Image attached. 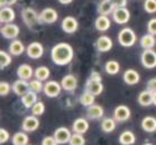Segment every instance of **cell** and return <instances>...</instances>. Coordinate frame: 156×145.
<instances>
[{
  "label": "cell",
  "instance_id": "obj_39",
  "mask_svg": "<svg viewBox=\"0 0 156 145\" xmlns=\"http://www.w3.org/2000/svg\"><path fill=\"white\" fill-rule=\"evenodd\" d=\"M70 145H85L84 137L82 136V134L74 133V134L71 136V140H70Z\"/></svg>",
  "mask_w": 156,
  "mask_h": 145
},
{
  "label": "cell",
  "instance_id": "obj_2",
  "mask_svg": "<svg viewBox=\"0 0 156 145\" xmlns=\"http://www.w3.org/2000/svg\"><path fill=\"white\" fill-rule=\"evenodd\" d=\"M136 34L131 28H124L121 29L118 34V41L121 46L124 47H131L136 43Z\"/></svg>",
  "mask_w": 156,
  "mask_h": 145
},
{
  "label": "cell",
  "instance_id": "obj_12",
  "mask_svg": "<svg viewBox=\"0 0 156 145\" xmlns=\"http://www.w3.org/2000/svg\"><path fill=\"white\" fill-rule=\"evenodd\" d=\"M1 35L6 39H15L19 35V27L15 24H5L1 27Z\"/></svg>",
  "mask_w": 156,
  "mask_h": 145
},
{
  "label": "cell",
  "instance_id": "obj_18",
  "mask_svg": "<svg viewBox=\"0 0 156 145\" xmlns=\"http://www.w3.org/2000/svg\"><path fill=\"white\" fill-rule=\"evenodd\" d=\"M122 78H124V81L127 85H136L140 81V76H139L138 71H135V69H127L124 73Z\"/></svg>",
  "mask_w": 156,
  "mask_h": 145
},
{
  "label": "cell",
  "instance_id": "obj_37",
  "mask_svg": "<svg viewBox=\"0 0 156 145\" xmlns=\"http://www.w3.org/2000/svg\"><path fill=\"white\" fill-rule=\"evenodd\" d=\"M29 91H32L34 93H39L44 91V85H43V81H38V79H33L29 81Z\"/></svg>",
  "mask_w": 156,
  "mask_h": 145
},
{
  "label": "cell",
  "instance_id": "obj_14",
  "mask_svg": "<svg viewBox=\"0 0 156 145\" xmlns=\"http://www.w3.org/2000/svg\"><path fill=\"white\" fill-rule=\"evenodd\" d=\"M39 127V120L35 115H30L24 118L21 128L25 132H34Z\"/></svg>",
  "mask_w": 156,
  "mask_h": 145
},
{
  "label": "cell",
  "instance_id": "obj_22",
  "mask_svg": "<svg viewBox=\"0 0 156 145\" xmlns=\"http://www.w3.org/2000/svg\"><path fill=\"white\" fill-rule=\"evenodd\" d=\"M15 20V11L10 7H1L0 21L1 24H11Z\"/></svg>",
  "mask_w": 156,
  "mask_h": 145
},
{
  "label": "cell",
  "instance_id": "obj_34",
  "mask_svg": "<svg viewBox=\"0 0 156 145\" xmlns=\"http://www.w3.org/2000/svg\"><path fill=\"white\" fill-rule=\"evenodd\" d=\"M105 71L109 75H116L120 71V65L116 60H109L105 65Z\"/></svg>",
  "mask_w": 156,
  "mask_h": 145
},
{
  "label": "cell",
  "instance_id": "obj_38",
  "mask_svg": "<svg viewBox=\"0 0 156 145\" xmlns=\"http://www.w3.org/2000/svg\"><path fill=\"white\" fill-rule=\"evenodd\" d=\"M44 112H45V105H44L43 102H37L32 107V113L35 116H41V115L44 114Z\"/></svg>",
  "mask_w": 156,
  "mask_h": 145
},
{
  "label": "cell",
  "instance_id": "obj_45",
  "mask_svg": "<svg viewBox=\"0 0 156 145\" xmlns=\"http://www.w3.org/2000/svg\"><path fill=\"white\" fill-rule=\"evenodd\" d=\"M147 89L151 91L152 93L156 92V77L152 78V79H149V81H147Z\"/></svg>",
  "mask_w": 156,
  "mask_h": 145
},
{
  "label": "cell",
  "instance_id": "obj_10",
  "mask_svg": "<svg viewBox=\"0 0 156 145\" xmlns=\"http://www.w3.org/2000/svg\"><path fill=\"white\" fill-rule=\"evenodd\" d=\"M53 136L55 137L58 144H66V143H70L72 134L69 128L62 126V127H58L55 130Z\"/></svg>",
  "mask_w": 156,
  "mask_h": 145
},
{
  "label": "cell",
  "instance_id": "obj_47",
  "mask_svg": "<svg viewBox=\"0 0 156 145\" xmlns=\"http://www.w3.org/2000/svg\"><path fill=\"white\" fill-rule=\"evenodd\" d=\"M89 79H92V81H102V78L100 76L99 73H97V71H92L91 75H90V78Z\"/></svg>",
  "mask_w": 156,
  "mask_h": 145
},
{
  "label": "cell",
  "instance_id": "obj_1",
  "mask_svg": "<svg viewBox=\"0 0 156 145\" xmlns=\"http://www.w3.org/2000/svg\"><path fill=\"white\" fill-rule=\"evenodd\" d=\"M74 57V50L68 43H60L55 45L51 51V58L54 64L58 66H65L70 64Z\"/></svg>",
  "mask_w": 156,
  "mask_h": 145
},
{
  "label": "cell",
  "instance_id": "obj_41",
  "mask_svg": "<svg viewBox=\"0 0 156 145\" xmlns=\"http://www.w3.org/2000/svg\"><path fill=\"white\" fill-rule=\"evenodd\" d=\"M10 89H11V87L7 81H2L0 83V95L2 96V97H4V96H7L8 94H9V92H10Z\"/></svg>",
  "mask_w": 156,
  "mask_h": 145
},
{
  "label": "cell",
  "instance_id": "obj_4",
  "mask_svg": "<svg viewBox=\"0 0 156 145\" xmlns=\"http://www.w3.org/2000/svg\"><path fill=\"white\" fill-rule=\"evenodd\" d=\"M112 18L115 22H117L118 25H124L127 24L130 19V12L126 7H119L116 8L112 12Z\"/></svg>",
  "mask_w": 156,
  "mask_h": 145
},
{
  "label": "cell",
  "instance_id": "obj_20",
  "mask_svg": "<svg viewBox=\"0 0 156 145\" xmlns=\"http://www.w3.org/2000/svg\"><path fill=\"white\" fill-rule=\"evenodd\" d=\"M115 9L116 7H115L112 0H101L98 6V12L102 16H108V15L112 14Z\"/></svg>",
  "mask_w": 156,
  "mask_h": 145
},
{
  "label": "cell",
  "instance_id": "obj_46",
  "mask_svg": "<svg viewBox=\"0 0 156 145\" xmlns=\"http://www.w3.org/2000/svg\"><path fill=\"white\" fill-rule=\"evenodd\" d=\"M115 7L119 8V7H126L127 5V0H112Z\"/></svg>",
  "mask_w": 156,
  "mask_h": 145
},
{
  "label": "cell",
  "instance_id": "obj_21",
  "mask_svg": "<svg viewBox=\"0 0 156 145\" xmlns=\"http://www.w3.org/2000/svg\"><path fill=\"white\" fill-rule=\"evenodd\" d=\"M137 101H138V104L140 106H149V105L154 104V93L146 89L144 92L139 93Z\"/></svg>",
  "mask_w": 156,
  "mask_h": 145
},
{
  "label": "cell",
  "instance_id": "obj_7",
  "mask_svg": "<svg viewBox=\"0 0 156 145\" xmlns=\"http://www.w3.org/2000/svg\"><path fill=\"white\" fill-rule=\"evenodd\" d=\"M26 53L27 56L32 59H39L44 54V47L38 41H34V43L29 44L27 48H26Z\"/></svg>",
  "mask_w": 156,
  "mask_h": 145
},
{
  "label": "cell",
  "instance_id": "obj_40",
  "mask_svg": "<svg viewBox=\"0 0 156 145\" xmlns=\"http://www.w3.org/2000/svg\"><path fill=\"white\" fill-rule=\"evenodd\" d=\"M144 9L148 14H155L156 12V0H145L144 2Z\"/></svg>",
  "mask_w": 156,
  "mask_h": 145
},
{
  "label": "cell",
  "instance_id": "obj_51",
  "mask_svg": "<svg viewBox=\"0 0 156 145\" xmlns=\"http://www.w3.org/2000/svg\"><path fill=\"white\" fill-rule=\"evenodd\" d=\"M144 145H153V144H151V143H145Z\"/></svg>",
  "mask_w": 156,
  "mask_h": 145
},
{
  "label": "cell",
  "instance_id": "obj_28",
  "mask_svg": "<svg viewBox=\"0 0 156 145\" xmlns=\"http://www.w3.org/2000/svg\"><path fill=\"white\" fill-rule=\"evenodd\" d=\"M94 25H96L97 30H99V31H106V30H108L110 28L111 22H110V19L108 18V16L100 15L99 17L96 19V24Z\"/></svg>",
  "mask_w": 156,
  "mask_h": 145
},
{
  "label": "cell",
  "instance_id": "obj_24",
  "mask_svg": "<svg viewBox=\"0 0 156 145\" xmlns=\"http://www.w3.org/2000/svg\"><path fill=\"white\" fill-rule=\"evenodd\" d=\"M72 128H73V131H74L75 133H78V134H84L85 132H88V130H89L88 120H85V118H82V117L76 118V120L73 122Z\"/></svg>",
  "mask_w": 156,
  "mask_h": 145
},
{
  "label": "cell",
  "instance_id": "obj_48",
  "mask_svg": "<svg viewBox=\"0 0 156 145\" xmlns=\"http://www.w3.org/2000/svg\"><path fill=\"white\" fill-rule=\"evenodd\" d=\"M17 2V0H1V7H9Z\"/></svg>",
  "mask_w": 156,
  "mask_h": 145
},
{
  "label": "cell",
  "instance_id": "obj_11",
  "mask_svg": "<svg viewBox=\"0 0 156 145\" xmlns=\"http://www.w3.org/2000/svg\"><path fill=\"white\" fill-rule=\"evenodd\" d=\"M61 85L62 88L66 92H74L78 87V78L72 74L65 75L61 81Z\"/></svg>",
  "mask_w": 156,
  "mask_h": 145
},
{
  "label": "cell",
  "instance_id": "obj_8",
  "mask_svg": "<svg viewBox=\"0 0 156 145\" xmlns=\"http://www.w3.org/2000/svg\"><path fill=\"white\" fill-rule=\"evenodd\" d=\"M58 19V14L53 8H45L39 15V22L44 24H54Z\"/></svg>",
  "mask_w": 156,
  "mask_h": 145
},
{
  "label": "cell",
  "instance_id": "obj_33",
  "mask_svg": "<svg viewBox=\"0 0 156 145\" xmlns=\"http://www.w3.org/2000/svg\"><path fill=\"white\" fill-rule=\"evenodd\" d=\"M115 128H116V120L115 118L108 117L101 122V130L105 133H111L115 131Z\"/></svg>",
  "mask_w": 156,
  "mask_h": 145
},
{
  "label": "cell",
  "instance_id": "obj_31",
  "mask_svg": "<svg viewBox=\"0 0 156 145\" xmlns=\"http://www.w3.org/2000/svg\"><path fill=\"white\" fill-rule=\"evenodd\" d=\"M34 75H35L36 79H38V81H47L51 75L50 68L46 67V66H39V67H37L35 69Z\"/></svg>",
  "mask_w": 156,
  "mask_h": 145
},
{
  "label": "cell",
  "instance_id": "obj_5",
  "mask_svg": "<svg viewBox=\"0 0 156 145\" xmlns=\"http://www.w3.org/2000/svg\"><path fill=\"white\" fill-rule=\"evenodd\" d=\"M21 18L28 27H33L36 22L39 21V16L33 8H25L21 10Z\"/></svg>",
  "mask_w": 156,
  "mask_h": 145
},
{
  "label": "cell",
  "instance_id": "obj_25",
  "mask_svg": "<svg viewBox=\"0 0 156 145\" xmlns=\"http://www.w3.org/2000/svg\"><path fill=\"white\" fill-rule=\"evenodd\" d=\"M21 103L26 108H32L36 103H37V95L36 93L29 91L28 93H26L24 96H21Z\"/></svg>",
  "mask_w": 156,
  "mask_h": 145
},
{
  "label": "cell",
  "instance_id": "obj_50",
  "mask_svg": "<svg viewBox=\"0 0 156 145\" xmlns=\"http://www.w3.org/2000/svg\"><path fill=\"white\" fill-rule=\"evenodd\" d=\"M154 105L156 106V92L154 93Z\"/></svg>",
  "mask_w": 156,
  "mask_h": 145
},
{
  "label": "cell",
  "instance_id": "obj_17",
  "mask_svg": "<svg viewBox=\"0 0 156 145\" xmlns=\"http://www.w3.org/2000/svg\"><path fill=\"white\" fill-rule=\"evenodd\" d=\"M85 89H87V92L91 93V94H93L94 96L100 95V94L103 92L102 81H92V79H89V81H87Z\"/></svg>",
  "mask_w": 156,
  "mask_h": 145
},
{
  "label": "cell",
  "instance_id": "obj_6",
  "mask_svg": "<svg viewBox=\"0 0 156 145\" xmlns=\"http://www.w3.org/2000/svg\"><path fill=\"white\" fill-rule=\"evenodd\" d=\"M61 89H62V85L60 83H57L56 81H48L46 84H44V94L47 97H57L60 95Z\"/></svg>",
  "mask_w": 156,
  "mask_h": 145
},
{
  "label": "cell",
  "instance_id": "obj_29",
  "mask_svg": "<svg viewBox=\"0 0 156 145\" xmlns=\"http://www.w3.org/2000/svg\"><path fill=\"white\" fill-rule=\"evenodd\" d=\"M135 134L131 131H125L119 135V143L121 145H133L135 144Z\"/></svg>",
  "mask_w": 156,
  "mask_h": 145
},
{
  "label": "cell",
  "instance_id": "obj_49",
  "mask_svg": "<svg viewBox=\"0 0 156 145\" xmlns=\"http://www.w3.org/2000/svg\"><path fill=\"white\" fill-rule=\"evenodd\" d=\"M61 4H63V5H69V4H71L73 0H58Z\"/></svg>",
  "mask_w": 156,
  "mask_h": 145
},
{
  "label": "cell",
  "instance_id": "obj_35",
  "mask_svg": "<svg viewBox=\"0 0 156 145\" xmlns=\"http://www.w3.org/2000/svg\"><path fill=\"white\" fill-rule=\"evenodd\" d=\"M94 99H96V96L93 95V94H91V93H89L85 91V92L81 95V97H80V103H81L83 106L90 107L94 104Z\"/></svg>",
  "mask_w": 156,
  "mask_h": 145
},
{
  "label": "cell",
  "instance_id": "obj_42",
  "mask_svg": "<svg viewBox=\"0 0 156 145\" xmlns=\"http://www.w3.org/2000/svg\"><path fill=\"white\" fill-rule=\"evenodd\" d=\"M147 31L148 34H152V35H156V18H153L148 21L147 24Z\"/></svg>",
  "mask_w": 156,
  "mask_h": 145
},
{
  "label": "cell",
  "instance_id": "obj_23",
  "mask_svg": "<svg viewBox=\"0 0 156 145\" xmlns=\"http://www.w3.org/2000/svg\"><path fill=\"white\" fill-rule=\"evenodd\" d=\"M103 114H105L103 107L98 104H93L92 106L88 107V110H87V116L91 120H99L103 116Z\"/></svg>",
  "mask_w": 156,
  "mask_h": 145
},
{
  "label": "cell",
  "instance_id": "obj_27",
  "mask_svg": "<svg viewBox=\"0 0 156 145\" xmlns=\"http://www.w3.org/2000/svg\"><path fill=\"white\" fill-rule=\"evenodd\" d=\"M24 51H25V46L18 39L12 40L10 43V45H9V53L11 55H14V56H20Z\"/></svg>",
  "mask_w": 156,
  "mask_h": 145
},
{
  "label": "cell",
  "instance_id": "obj_9",
  "mask_svg": "<svg viewBox=\"0 0 156 145\" xmlns=\"http://www.w3.org/2000/svg\"><path fill=\"white\" fill-rule=\"evenodd\" d=\"M61 27L63 29V31L66 34H74L79 28V22L74 17L68 16L62 20Z\"/></svg>",
  "mask_w": 156,
  "mask_h": 145
},
{
  "label": "cell",
  "instance_id": "obj_26",
  "mask_svg": "<svg viewBox=\"0 0 156 145\" xmlns=\"http://www.w3.org/2000/svg\"><path fill=\"white\" fill-rule=\"evenodd\" d=\"M142 128L147 133L156 131V118L153 116H146L142 120Z\"/></svg>",
  "mask_w": 156,
  "mask_h": 145
},
{
  "label": "cell",
  "instance_id": "obj_44",
  "mask_svg": "<svg viewBox=\"0 0 156 145\" xmlns=\"http://www.w3.org/2000/svg\"><path fill=\"white\" fill-rule=\"evenodd\" d=\"M42 145H58L54 136H45L43 138Z\"/></svg>",
  "mask_w": 156,
  "mask_h": 145
},
{
  "label": "cell",
  "instance_id": "obj_3",
  "mask_svg": "<svg viewBox=\"0 0 156 145\" xmlns=\"http://www.w3.org/2000/svg\"><path fill=\"white\" fill-rule=\"evenodd\" d=\"M142 65L145 68L152 69L156 67V51L153 49H145L140 56Z\"/></svg>",
  "mask_w": 156,
  "mask_h": 145
},
{
  "label": "cell",
  "instance_id": "obj_13",
  "mask_svg": "<svg viewBox=\"0 0 156 145\" xmlns=\"http://www.w3.org/2000/svg\"><path fill=\"white\" fill-rule=\"evenodd\" d=\"M130 110L126 105H119L114 110V118L117 122H125L130 118Z\"/></svg>",
  "mask_w": 156,
  "mask_h": 145
},
{
  "label": "cell",
  "instance_id": "obj_19",
  "mask_svg": "<svg viewBox=\"0 0 156 145\" xmlns=\"http://www.w3.org/2000/svg\"><path fill=\"white\" fill-rule=\"evenodd\" d=\"M35 71H33L30 65L28 64H23L17 68V76L19 79H24V81H29L33 77Z\"/></svg>",
  "mask_w": 156,
  "mask_h": 145
},
{
  "label": "cell",
  "instance_id": "obj_32",
  "mask_svg": "<svg viewBox=\"0 0 156 145\" xmlns=\"http://www.w3.org/2000/svg\"><path fill=\"white\" fill-rule=\"evenodd\" d=\"M12 145H28V136L24 132H18L11 137Z\"/></svg>",
  "mask_w": 156,
  "mask_h": 145
},
{
  "label": "cell",
  "instance_id": "obj_36",
  "mask_svg": "<svg viewBox=\"0 0 156 145\" xmlns=\"http://www.w3.org/2000/svg\"><path fill=\"white\" fill-rule=\"evenodd\" d=\"M11 64V56L10 54H8L5 50L0 51V68L4 69V68L8 67Z\"/></svg>",
  "mask_w": 156,
  "mask_h": 145
},
{
  "label": "cell",
  "instance_id": "obj_16",
  "mask_svg": "<svg viewBox=\"0 0 156 145\" xmlns=\"http://www.w3.org/2000/svg\"><path fill=\"white\" fill-rule=\"evenodd\" d=\"M11 88L15 94H17L18 96H24L26 93L29 92V83H27V81H24V79H18L12 84Z\"/></svg>",
  "mask_w": 156,
  "mask_h": 145
},
{
  "label": "cell",
  "instance_id": "obj_30",
  "mask_svg": "<svg viewBox=\"0 0 156 145\" xmlns=\"http://www.w3.org/2000/svg\"><path fill=\"white\" fill-rule=\"evenodd\" d=\"M156 44V39L152 34H146L140 39V46L145 49H153Z\"/></svg>",
  "mask_w": 156,
  "mask_h": 145
},
{
  "label": "cell",
  "instance_id": "obj_15",
  "mask_svg": "<svg viewBox=\"0 0 156 145\" xmlns=\"http://www.w3.org/2000/svg\"><path fill=\"white\" fill-rule=\"evenodd\" d=\"M112 46H114V43H112V40L108 36H100L96 41L97 49L99 50L100 53H107V51H109L112 48Z\"/></svg>",
  "mask_w": 156,
  "mask_h": 145
},
{
  "label": "cell",
  "instance_id": "obj_43",
  "mask_svg": "<svg viewBox=\"0 0 156 145\" xmlns=\"http://www.w3.org/2000/svg\"><path fill=\"white\" fill-rule=\"evenodd\" d=\"M10 138V135H9V132L5 128H0V143L1 144H5L6 142L9 141Z\"/></svg>",
  "mask_w": 156,
  "mask_h": 145
}]
</instances>
